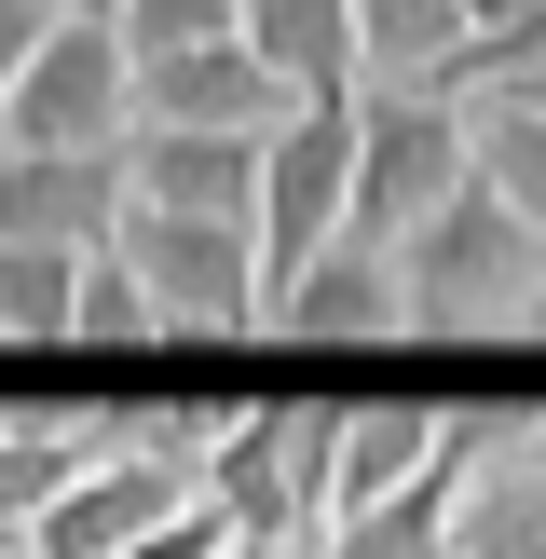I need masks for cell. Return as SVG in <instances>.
Instances as JSON below:
<instances>
[{
	"instance_id": "cell-1",
	"label": "cell",
	"mask_w": 546,
	"mask_h": 559,
	"mask_svg": "<svg viewBox=\"0 0 546 559\" xmlns=\"http://www.w3.org/2000/svg\"><path fill=\"white\" fill-rule=\"evenodd\" d=\"M533 287H546V233L491 178H464L451 205L396 246V328H437V342H491V328H519Z\"/></svg>"
},
{
	"instance_id": "cell-2",
	"label": "cell",
	"mask_w": 546,
	"mask_h": 559,
	"mask_svg": "<svg viewBox=\"0 0 546 559\" xmlns=\"http://www.w3.org/2000/svg\"><path fill=\"white\" fill-rule=\"evenodd\" d=\"M328 451L342 396H233L205 437V506L233 533H328Z\"/></svg>"
},
{
	"instance_id": "cell-3",
	"label": "cell",
	"mask_w": 546,
	"mask_h": 559,
	"mask_svg": "<svg viewBox=\"0 0 546 559\" xmlns=\"http://www.w3.org/2000/svg\"><path fill=\"white\" fill-rule=\"evenodd\" d=\"M123 273L151 287L164 342H246L273 328V287H260V233L246 218H164V205H123Z\"/></svg>"
},
{
	"instance_id": "cell-4",
	"label": "cell",
	"mask_w": 546,
	"mask_h": 559,
	"mask_svg": "<svg viewBox=\"0 0 546 559\" xmlns=\"http://www.w3.org/2000/svg\"><path fill=\"white\" fill-rule=\"evenodd\" d=\"M464 178H478V151H464V109L451 96H410V82L355 96V218H342V233L410 246Z\"/></svg>"
},
{
	"instance_id": "cell-5",
	"label": "cell",
	"mask_w": 546,
	"mask_h": 559,
	"mask_svg": "<svg viewBox=\"0 0 546 559\" xmlns=\"http://www.w3.org/2000/svg\"><path fill=\"white\" fill-rule=\"evenodd\" d=\"M123 136H136V55H123V27L55 14L41 55L14 69V96H0V151H123Z\"/></svg>"
},
{
	"instance_id": "cell-6",
	"label": "cell",
	"mask_w": 546,
	"mask_h": 559,
	"mask_svg": "<svg viewBox=\"0 0 546 559\" xmlns=\"http://www.w3.org/2000/svg\"><path fill=\"white\" fill-rule=\"evenodd\" d=\"M342 218H355V96H300L260 136V287L342 246Z\"/></svg>"
},
{
	"instance_id": "cell-7",
	"label": "cell",
	"mask_w": 546,
	"mask_h": 559,
	"mask_svg": "<svg viewBox=\"0 0 546 559\" xmlns=\"http://www.w3.org/2000/svg\"><path fill=\"white\" fill-rule=\"evenodd\" d=\"M205 506V451H109V464H82L69 491H55L41 519H27V559H123V546H151L164 519H191Z\"/></svg>"
},
{
	"instance_id": "cell-8",
	"label": "cell",
	"mask_w": 546,
	"mask_h": 559,
	"mask_svg": "<svg viewBox=\"0 0 546 559\" xmlns=\"http://www.w3.org/2000/svg\"><path fill=\"white\" fill-rule=\"evenodd\" d=\"M287 82H273V55L246 41H191V55H151V69H136V123H178V136H273L287 123Z\"/></svg>"
},
{
	"instance_id": "cell-9",
	"label": "cell",
	"mask_w": 546,
	"mask_h": 559,
	"mask_svg": "<svg viewBox=\"0 0 546 559\" xmlns=\"http://www.w3.org/2000/svg\"><path fill=\"white\" fill-rule=\"evenodd\" d=\"M273 342H314V355H369V342H396V246H369V233L314 246V260L273 287Z\"/></svg>"
},
{
	"instance_id": "cell-10",
	"label": "cell",
	"mask_w": 546,
	"mask_h": 559,
	"mask_svg": "<svg viewBox=\"0 0 546 559\" xmlns=\"http://www.w3.org/2000/svg\"><path fill=\"white\" fill-rule=\"evenodd\" d=\"M123 151H0V246H109Z\"/></svg>"
},
{
	"instance_id": "cell-11",
	"label": "cell",
	"mask_w": 546,
	"mask_h": 559,
	"mask_svg": "<svg viewBox=\"0 0 546 559\" xmlns=\"http://www.w3.org/2000/svg\"><path fill=\"white\" fill-rule=\"evenodd\" d=\"M123 205H164V218H246V233H260V136H178V123H136V136H123Z\"/></svg>"
},
{
	"instance_id": "cell-12",
	"label": "cell",
	"mask_w": 546,
	"mask_h": 559,
	"mask_svg": "<svg viewBox=\"0 0 546 559\" xmlns=\"http://www.w3.org/2000/svg\"><path fill=\"white\" fill-rule=\"evenodd\" d=\"M437 437H451V396H342V451H328V519L382 506V491H410L437 464Z\"/></svg>"
},
{
	"instance_id": "cell-13",
	"label": "cell",
	"mask_w": 546,
	"mask_h": 559,
	"mask_svg": "<svg viewBox=\"0 0 546 559\" xmlns=\"http://www.w3.org/2000/svg\"><path fill=\"white\" fill-rule=\"evenodd\" d=\"M246 41L273 55V82H287V96H369L355 0H246Z\"/></svg>"
},
{
	"instance_id": "cell-14",
	"label": "cell",
	"mask_w": 546,
	"mask_h": 559,
	"mask_svg": "<svg viewBox=\"0 0 546 559\" xmlns=\"http://www.w3.org/2000/svg\"><path fill=\"white\" fill-rule=\"evenodd\" d=\"M451 559H546V451H491L451 506Z\"/></svg>"
},
{
	"instance_id": "cell-15",
	"label": "cell",
	"mask_w": 546,
	"mask_h": 559,
	"mask_svg": "<svg viewBox=\"0 0 546 559\" xmlns=\"http://www.w3.org/2000/svg\"><path fill=\"white\" fill-rule=\"evenodd\" d=\"M355 55L382 82H410V96H437L464 55V0H355Z\"/></svg>"
},
{
	"instance_id": "cell-16",
	"label": "cell",
	"mask_w": 546,
	"mask_h": 559,
	"mask_svg": "<svg viewBox=\"0 0 546 559\" xmlns=\"http://www.w3.org/2000/svg\"><path fill=\"white\" fill-rule=\"evenodd\" d=\"M82 464H109V437H82V424H0V533H27Z\"/></svg>"
},
{
	"instance_id": "cell-17",
	"label": "cell",
	"mask_w": 546,
	"mask_h": 559,
	"mask_svg": "<svg viewBox=\"0 0 546 559\" xmlns=\"http://www.w3.org/2000/svg\"><path fill=\"white\" fill-rule=\"evenodd\" d=\"M69 300H82V246H0V342L55 355L69 342Z\"/></svg>"
},
{
	"instance_id": "cell-18",
	"label": "cell",
	"mask_w": 546,
	"mask_h": 559,
	"mask_svg": "<svg viewBox=\"0 0 546 559\" xmlns=\"http://www.w3.org/2000/svg\"><path fill=\"white\" fill-rule=\"evenodd\" d=\"M69 342H82V355H151V342H164V314H151V287L123 273V246H82V300H69Z\"/></svg>"
},
{
	"instance_id": "cell-19",
	"label": "cell",
	"mask_w": 546,
	"mask_h": 559,
	"mask_svg": "<svg viewBox=\"0 0 546 559\" xmlns=\"http://www.w3.org/2000/svg\"><path fill=\"white\" fill-rule=\"evenodd\" d=\"M464 151H478V178H491V191H506V205L546 233V123H533V109H506V96H491V109H464Z\"/></svg>"
},
{
	"instance_id": "cell-20",
	"label": "cell",
	"mask_w": 546,
	"mask_h": 559,
	"mask_svg": "<svg viewBox=\"0 0 546 559\" xmlns=\"http://www.w3.org/2000/svg\"><path fill=\"white\" fill-rule=\"evenodd\" d=\"M109 27H123V55L151 69V55H191V41H233V27H246V0H123Z\"/></svg>"
},
{
	"instance_id": "cell-21",
	"label": "cell",
	"mask_w": 546,
	"mask_h": 559,
	"mask_svg": "<svg viewBox=\"0 0 546 559\" xmlns=\"http://www.w3.org/2000/svg\"><path fill=\"white\" fill-rule=\"evenodd\" d=\"M123 559H233V519L191 506V519H164V533H151V546H123Z\"/></svg>"
},
{
	"instance_id": "cell-22",
	"label": "cell",
	"mask_w": 546,
	"mask_h": 559,
	"mask_svg": "<svg viewBox=\"0 0 546 559\" xmlns=\"http://www.w3.org/2000/svg\"><path fill=\"white\" fill-rule=\"evenodd\" d=\"M41 27H55V0H0V96H14V69L41 55Z\"/></svg>"
},
{
	"instance_id": "cell-23",
	"label": "cell",
	"mask_w": 546,
	"mask_h": 559,
	"mask_svg": "<svg viewBox=\"0 0 546 559\" xmlns=\"http://www.w3.org/2000/svg\"><path fill=\"white\" fill-rule=\"evenodd\" d=\"M546 0H464V41H506V27H533Z\"/></svg>"
},
{
	"instance_id": "cell-24",
	"label": "cell",
	"mask_w": 546,
	"mask_h": 559,
	"mask_svg": "<svg viewBox=\"0 0 546 559\" xmlns=\"http://www.w3.org/2000/svg\"><path fill=\"white\" fill-rule=\"evenodd\" d=\"M233 559H314V533H233Z\"/></svg>"
},
{
	"instance_id": "cell-25",
	"label": "cell",
	"mask_w": 546,
	"mask_h": 559,
	"mask_svg": "<svg viewBox=\"0 0 546 559\" xmlns=\"http://www.w3.org/2000/svg\"><path fill=\"white\" fill-rule=\"evenodd\" d=\"M506 109H533V123H546V69H533V82H506Z\"/></svg>"
},
{
	"instance_id": "cell-26",
	"label": "cell",
	"mask_w": 546,
	"mask_h": 559,
	"mask_svg": "<svg viewBox=\"0 0 546 559\" xmlns=\"http://www.w3.org/2000/svg\"><path fill=\"white\" fill-rule=\"evenodd\" d=\"M55 14H96V27H109V14H123V0H55Z\"/></svg>"
},
{
	"instance_id": "cell-27",
	"label": "cell",
	"mask_w": 546,
	"mask_h": 559,
	"mask_svg": "<svg viewBox=\"0 0 546 559\" xmlns=\"http://www.w3.org/2000/svg\"><path fill=\"white\" fill-rule=\"evenodd\" d=\"M519 328H533V342H546V287H533V300H519Z\"/></svg>"
}]
</instances>
